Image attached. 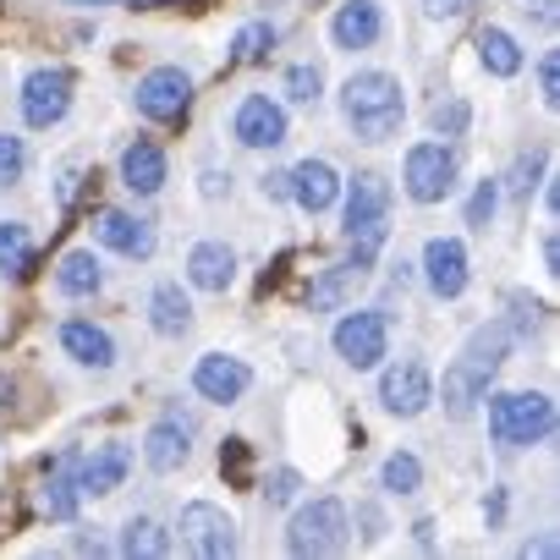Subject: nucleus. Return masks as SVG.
<instances>
[{"instance_id":"1","label":"nucleus","mask_w":560,"mask_h":560,"mask_svg":"<svg viewBox=\"0 0 560 560\" xmlns=\"http://www.w3.org/2000/svg\"><path fill=\"white\" fill-rule=\"evenodd\" d=\"M341 100H347V116H352V127H358L363 143L396 138V127H401V116H407L401 83H396L390 72H352Z\"/></svg>"},{"instance_id":"2","label":"nucleus","mask_w":560,"mask_h":560,"mask_svg":"<svg viewBox=\"0 0 560 560\" xmlns=\"http://www.w3.org/2000/svg\"><path fill=\"white\" fill-rule=\"evenodd\" d=\"M385 214H390V182L380 171H363L352 182V192H347V236H352L363 269H369V258H374V247L385 236Z\"/></svg>"},{"instance_id":"3","label":"nucleus","mask_w":560,"mask_h":560,"mask_svg":"<svg viewBox=\"0 0 560 560\" xmlns=\"http://www.w3.org/2000/svg\"><path fill=\"white\" fill-rule=\"evenodd\" d=\"M555 429V401L538 390H511L489 401V434L500 445H533Z\"/></svg>"},{"instance_id":"4","label":"nucleus","mask_w":560,"mask_h":560,"mask_svg":"<svg viewBox=\"0 0 560 560\" xmlns=\"http://www.w3.org/2000/svg\"><path fill=\"white\" fill-rule=\"evenodd\" d=\"M347 544V505L341 500H308L298 516H292V527H287V549L292 555H336Z\"/></svg>"},{"instance_id":"5","label":"nucleus","mask_w":560,"mask_h":560,"mask_svg":"<svg viewBox=\"0 0 560 560\" xmlns=\"http://www.w3.org/2000/svg\"><path fill=\"white\" fill-rule=\"evenodd\" d=\"M182 544L203 560H225V555H236V522L220 505L192 500V505H182Z\"/></svg>"},{"instance_id":"6","label":"nucleus","mask_w":560,"mask_h":560,"mask_svg":"<svg viewBox=\"0 0 560 560\" xmlns=\"http://www.w3.org/2000/svg\"><path fill=\"white\" fill-rule=\"evenodd\" d=\"M67 105H72V72H61V67L28 72V83H23V121L28 127H56L67 116Z\"/></svg>"},{"instance_id":"7","label":"nucleus","mask_w":560,"mask_h":560,"mask_svg":"<svg viewBox=\"0 0 560 560\" xmlns=\"http://www.w3.org/2000/svg\"><path fill=\"white\" fill-rule=\"evenodd\" d=\"M456 182V154L445 143H418L407 154V192L412 203H440Z\"/></svg>"},{"instance_id":"8","label":"nucleus","mask_w":560,"mask_h":560,"mask_svg":"<svg viewBox=\"0 0 560 560\" xmlns=\"http://www.w3.org/2000/svg\"><path fill=\"white\" fill-rule=\"evenodd\" d=\"M187 100H192V78L182 67H160L138 83V110L149 121H182L187 116Z\"/></svg>"},{"instance_id":"9","label":"nucleus","mask_w":560,"mask_h":560,"mask_svg":"<svg viewBox=\"0 0 560 560\" xmlns=\"http://www.w3.org/2000/svg\"><path fill=\"white\" fill-rule=\"evenodd\" d=\"M380 401H385V412H396V418H418V412L434 401L429 369H423V363H390L385 380H380Z\"/></svg>"},{"instance_id":"10","label":"nucleus","mask_w":560,"mask_h":560,"mask_svg":"<svg viewBox=\"0 0 560 560\" xmlns=\"http://www.w3.org/2000/svg\"><path fill=\"white\" fill-rule=\"evenodd\" d=\"M385 341H390V330H385L380 314H347V319L336 325V352H341V363H352V369H374V363L385 358Z\"/></svg>"},{"instance_id":"11","label":"nucleus","mask_w":560,"mask_h":560,"mask_svg":"<svg viewBox=\"0 0 560 560\" xmlns=\"http://www.w3.org/2000/svg\"><path fill=\"white\" fill-rule=\"evenodd\" d=\"M494 363H483V358H472V352H462L451 369H445V412L451 418H467L483 396H489V385H494Z\"/></svg>"},{"instance_id":"12","label":"nucleus","mask_w":560,"mask_h":560,"mask_svg":"<svg viewBox=\"0 0 560 560\" xmlns=\"http://www.w3.org/2000/svg\"><path fill=\"white\" fill-rule=\"evenodd\" d=\"M423 275L434 298H462L467 292V247L456 236H434L423 247Z\"/></svg>"},{"instance_id":"13","label":"nucleus","mask_w":560,"mask_h":560,"mask_svg":"<svg viewBox=\"0 0 560 560\" xmlns=\"http://www.w3.org/2000/svg\"><path fill=\"white\" fill-rule=\"evenodd\" d=\"M236 138H242L247 149H275V143H287V110H280L269 94L242 100V110H236Z\"/></svg>"},{"instance_id":"14","label":"nucleus","mask_w":560,"mask_h":560,"mask_svg":"<svg viewBox=\"0 0 560 560\" xmlns=\"http://www.w3.org/2000/svg\"><path fill=\"white\" fill-rule=\"evenodd\" d=\"M247 363L242 358H225V352H209V358H198V369H192V385H198V396L203 401H236L242 390H247Z\"/></svg>"},{"instance_id":"15","label":"nucleus","mask_w":560,"mask_h":560,"mask_svg":"<svg viewBox=\"0 0 560 560\" xmlns=\"http://www.w3.org/2000/svg\"><path fill=\"white\" fill-rule=\"evenodd\" d=\"M287 198H298L308 214H325V209L341 198V176H336L325 160H303V165L287 176Z\"/></svg>"},{"instance_id":"16","label":"nucleus","mask_w":560,"mask_h":560,"mask_svg":"<svg viewBox=\"0 0 560 560\" xmlns=\"http://www.w3.org/2000/svg\"><path fill=\"white\" fill-rule=\"evenodd\" d=\"M187 280L198 292H225L231 280H236V253L225 242H198L187 253Z\"/></svg>"},{"instance_id":"17","label":"nucleus","mask_w":560,"mask_h":560,"mask_svg":"<svg viewBox=\"0 0 560 560\" xmlns=\"http://www.w3.org/2000/svg\"><path fill=\"white\" fill-rule=\"evenodd\" d=\"M380 28H385V18H380L374 0H347V7L336 12V23H330V39L341 50H369L380 39Z\"/></svg>"},{"instance_id":"18","label":"nucleus","mask_w":560,"mask_h":560,"mask_svg":"<svg viewBox=\"0 0 560 560\" xmlns=\"http://www.w3.org/2000/svg\"><path fill=\"white\" fill-rule=\"evenodd\" d=\"M94 236H100L105 247L127 253V258H149V253H154V225H149V220H132V214H121V209L100 214Z\"/></svg>"},{"instance_id":"19","label":"nucleus","mask_w":560,"mask_h":560,"mask_svg":"<svg viewBox=\"0 0 560 560\" xmlns=\"http://www.w3.org/2000/svg\"><path fill=\"white\" fill-rule=\"evenodd\" d=\"M187 456H192V434H187V423L165 418V423H154V429L143 434V462H149L154 472H176Z\"/></svg>"},{"instance_id":"20","label":"nucleus","mask_w":560,"mask_h":560,"mask_svg":"<svg viewBox=\"0 0 560 560\" xmlns=\"http://www.w3.org/2000/svg\"><path fill=\"white\" fill-rule=\"evenodd\" d=\"M127 467H132V451H127V445H100V451L83 462L78 489H83V494H110V489H121Z\"/></svg>"},{"instance_id":"21","label":"nucleus","mask_w":560,"mask_h":560,"mask_svg":"<svg viewBox=\"0 0 560 560\" xmlns=\"http://www.w3.org/2000/svg\"><path fill=\"white\" fill-rule=\"evenodd\" d=\"M61 347H67L83 369H110V363H116V341H110L100 325H89V319L61 325Z\"/></svg>"},{"instance_id":"22","label":"nucleus","mask_w":560,"mask_h":560,"mask_svg":"<svg viewBox=\"0 0 560 560\" xmlns=\"http://www.w3.org/2000/svg\"><path fill=\"white\" fill-rule=\"evenodd\" d=\"M358 280H363V264L352 258V264H330L314 287H308V308L314 314H330V308H341L352 292H358Z\"/></svg>"},{"instance_id":"23","label":"nucleus","mask_w":560,"mask_h":560,"mask_svg":"<svg viewBox=\"0 0 560 560\" xmlns=\"http://www.w3.org/2000/svg\"><path fill=\"white\" fill-rule=\"evenodd\" d=\"M121 182L132 187V192H160L165 187V154L154 149V143H132L127 154H121Z\"/></svg>"},{"instance_id":"24","label":"nucleus","mask_w":560,"mask_h":560,"mask_svg":"<svg viewBox=\"0 0 560 560\" xmlns=\"http://www.w3.org/2000/svg\"><path fill=\"white\" fill-rule=\"evenodd\" d=\"M78 478H72V462H56V467H45V489H39V505H45V516H56V522H72L78 516Z\"/></svg>"},{"instance_id":"25","label":"nucleus","mask_w":560,"mask_h":560,"mask_svg":"<svg viewBox=\"0 0 560 560\" xmlns=\"http://www.w3.org/2000/svg\"><path fill=\"white\" fill-rule=\"evenodd\" d=\"M149 325H154L160 336H182V330L192 325L187 292H182V287H154V298H149Z\"/></svg>"},{"instance_id":"26","label":"nucleus","mask_w":560,"mask_h":560,"mask_svg":"<svg viewBox=\"0 0 560 560\" xmlns=\"http://www.w3.org/2000/svg\"><path fill=\"white\" fill-rule=\"evenodd\" d=\"M478 56H483V72L489 78H516L522 72V50L505 28H483L478 34Z\"/></svg>"},{"instance_id":"27","label":"nucleus","mask_w":560,"mask_h":560,"mask_svg":"<svg viewBox=\"0 0 560 560\" xmlns=\"http://www.w3.org/2000/svg\"><path fill=\"white\" fill-rule=\"evenodd\" d=\"M56 280H61L67 298H89V292H100V258L89 247H78V253H67L56 264Z\"/></svg>"},{"instance_id":"28","label":"nucleus","mask_w":560,"mask_h":560,"mask_svg":"<svg viewBox=\"0 0 560 560\" xmlns=\"http://www.w3.org/2000/svg\"><path fill=\"white\" fill-rule=\"evenodd\" d=\"M28 264H34V236L28 225L7 220L0 225V275H28Z\"/></svg>"},{"instance_id":"29","label":"nucleus","mask_w":560,"mask_h":560,"mask_svg":"<svg viewBox=\"0 0 560 560\" xmlns=\"http://www.w3.org/2000/svg\"><path fill=\"white\" fill-rule=\"evenodd\" d=\"M121 555H132V560L165 555V527L149 522V516H132V522H127V538H121Z\"/></svg>"},{"instance_id":"30","label":"nucleus","mask_w":560,"mask_h":560,"mask_svg":"<svg viewBox=\"0 0 560 560\" xmlns=\"http://www.w3.org/2000/svg\"><path fill=\"white\" fill-rule=\"evenodd\" d=\"M275 45V28L269 23H247L236 39H231V61L236 67H247V61H264V50Z\"/></svg>"},{"instance_id":"31","label":"nucleus","mask_w":560,"mask_h":560,"mask_svg":"<svg viewBox=\"0 0 560 560\" xmlns=\"http://www.w3.org/2000/svg\"><path fill=\"white\" fill-rule=\"evenodd\" d=\"M380 478H385V489H390V494H412V489L423 483V467H418V456L396 451V456L385 462V472H380Z\"/></svg>"},{"instance_id":"32","label":"nucleus","mask_w":560,"mask_h":560,"mask_svg":"<svg viewBox=\"0 0 560 560\" xmlns=\"http://www.w3.org/2000/svg\"><path fill=\"white\" fill-rule=\"evenodd\" d=\"M23 171H28V149H23V138H12V132H0V187H12V182H23Z\"/></svg>"},{"instance_id":"33","label":"nucleus","mask_w":560,"mask_h":560,"mask_svg":"<svg viewBox=\"0 0 560 560\" xmlns=\"http://www.w3.org/2000/svg\"><path fill=\"white\" fill-rule=\"evenodd\" d=\"M298 489H303V478H298L292 467H275V472L264 478V489H258V494H264L269 505H292V500H298Z\"/></svg>"},{"instance_id":"34","label":"nucleus","mask_w":560,"mask_h":560,"mask_svg":"<svg viewBox=\"0 0 560 560\" xmlns=\"http://www.w3.org/2000/svg\"><path fill=\"white\" fill-rule=\"evenodd\" d=\"M319 89H325V83H319V67H292V72H287V94H292L298 105H314Z\"/></svg>"},{"instance_id":"35","label":"nucleus","mask_w":560,"mask_h":560,"mask_svg":"<svg viewBox=\"0 0 560 560\" xmlns=\"http://www.w3.org/2000/svg\"><path fill=\"white\" fill-rule=\"evenodd\" d=\"M494 203H500V187H494V182H478V192H472V203H467V225H472V231H489Z\"/></svg>"},{"instance_id":"36","label":"nucleus","mask_w":560,"mask_h":560,"mask_svg":"<svg viewBox=\"0 0 560 560\" xmlns=\"http://www.w3.org/2000/svg\"><path fill=\"white\" fill-rule=\"evenodd\" d=\"M429 127H434V132H445V138H456V132L467 127V105H462V100L434 105V110H429Z\"/></svg>"},{"instance_id":"37","label":"nucleus","mask_w":560,"mask_h":560,"mask_svg":"<svg viewBox=\"0 0 560 560\" xmlns=\"http://www.w3.org/2000/svg\"><path fill=\"white\" fill-rule=\"evenodd\" d=\"M538 89H544V105H560V56L555 50L538 61Z\"/></svg>"},{"instance_id":"38","label":"nucleus","mask_w":560,"mask_h":560,"mask_svg":"<svg viewBox=\"0 0 560 560\" xmlns=\"http://www.w3.org/2000/svg\"><path fill=\"white\" fill-rule=\"evenodd\" d=\"M220 467H225L236 483H247V445H242V440H225V451H220Z\"/></svg>"},{"instance_id":"39","label":"nucleus","mask_w":560,"mask_h":560,"mask_svg":"<svg viewBox=\"0 0 560 560\" xmlns=\"http://www.w3.org/2000/svg\"><path fill=\"white\" fill-rule=\"evenodd\" d=\"M533 182H538V160H516V171L505 176V187H511L516 198H527V192H533Z\"/></svg>"},{"instance_id":"40","label":"nucleus","mask_w":560,"mask_h":560,"mask_svg":"<svg viewBox=\"0 0 560 560\" xmlns=\"http://www.w3.org/2000/svg\"><path fill=\"white\" fill-rule=\"evenodd\" d=\"M467 7H472V0H423V12H429V18H462Z\"/></svg>"},{"instance_id":"41","label":"nucleus","mask_w":560,"mask_h":560,"mask_svg":"<svg viewBox=\"0 0 560 560\" xmlns=\"http://www.w3.org/2000/svg\"><path fill=\"white\" fill-rule=\"evenodd\" d=\"M544 264H549V275H560V242L555 236L544 242Z\"/></svg>"},{"instance_id":"42","label":"nucleus","mask_w":560,"mask_h":560,"mask_svg":"<svg viewBox=\"0 0 560 560\" xmlns=\"http://www.w3.org/2000/svg\"><path fill=\"white\" fill-rule=\"evenodd\" d=\"M264 198H287V176H264Z\"/></svg>"},{"instance_id":"43","label":"nucleus","mask_w":560,"mask_h":560,"mask_svg":"<svg viewBox=\"0 0 560 560\" xmlns=\"http://www.w3.org/2000/svg\"><path fill=\"white\" fill-rule=\"evenodd\" d=\"M72 7H116V0H72Z\"/></svg>"}]
</instances>
